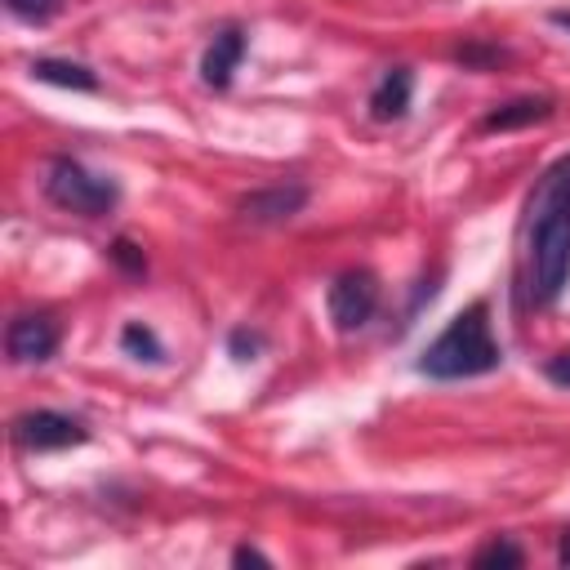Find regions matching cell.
Listing matches in <instances>:
<instances>
[{"label":"cell","mask_w":570,"mask_h":570,"mask_svg":"<svg viewBox=\"0 0 570 570\" xmlns=\"http://www.w3.org/2000/svg\"><path fill=\"white\" fill-rule=\"evenodd\" d=\"M525 272L534 303H557L570 281V156L548 165L530 196Z\"/></svg>","instance_id":"obj_1"},{"label":"cell","mask_w":570,"mask_h":570,"mask_svg":"<svg viewBox=\"0 0 570 570\" xmlns=\"http://www.w3.org/2000/svg\"><path fill=\"white\" fill-rule=\"evenodd\" d=\"M120 347H125V356H134V361H165V343H160L156 330L142 325V321H129V325L120 330Z\"/></svg>","instance_id":"obj_12"},{"label":"cell","mask_w":570,"mask_h":570,"mask_svg":"<svg viewBox=\"0 0 570 570\" xmlns=\"http://www.w3.org/2000/svg\"><path fill=\"white\" fill-rule=\"evenodd\" d=\"M503 361V347L494 343V330H490V307L485 303H472L463 307L419 356V374L436 379V383H454V379H476V374H490L499 370Z\"/></svg>","instance_id":"obj_2"},{"label":"cell","mask_w":570,"mask_h":570,"mask_svg":"<svg viewBox=\"0 0 570 570\" xmlns=\"http://www.w3.org/2000/svg\"><path fill=\"white\" fill-rule=\"evenodd\" d=\"M31 76L45 80V85H58V89H85V94L98 89V76L85 62H71V58H36Z\"/></svg>","instance_id":"obj_11"},{"label":"cell","mask_w":570,"mask_h":570,"mask_svg":"<svg viewBox=\"0 0 570 570\" xmlns=\"http://www.w3.org/2000/svg\"><path fill=\"white\" fill-rule=\"evenodd\" d=\"M525 557H521V548L512 543V539H490L485 548H476V557H472V566H521Z\"/></svg>","instance_id":"obj_13"},{"label":"cell","mask_w":570,"mask_h":570,"mask_svg":"<svg viewBox=\"0 0 570 570\" xmlns=\"http://www.w3.org/2000/svg\"><path fill=\"white\" fill-rule=\"evenodd\" d=\"M45 196H49L58 209H67V214L102 218V214L116 209L120 187H116V178L94 174V169H85V165L71 160V156H58V160H49V169H45Z\"/></svg>","instance_id":"obj_3"},{"label":"cell","mask_w":570,"mask_h":570,"mask_svg":"<svg viewBox=\"0 0 570 570\" xmlns=\"http://www.w3.org/2000/svg\"><path fill=\"white\" fill-rule=\"evenodd\" d=\"M258 347H263V334L258 330H232V338H227V352L236 356V361H254L258 356Z\"/></svg>","instance_id":"obj_15"},{"label":"cell","mask_w":570,"mask_h":570,"mask_svg":"<svg viewBox=\"0 0 570 570\" xmlns=\"http://www.w3.org/2000/svg\"><path fill=\"white\" fill-rule=\"evenodd\" d=\"M107 254H111V263H116V267H125L129 276H142V267H147V258H142V249H138L134 240H125V236H120V240H116V245H111Z\"/></svg>","instance_id":"obj_14"},{"label":"cell","mask_w":570,"mask_h":570,"mask_svg":"<svg viewBox=\"0 0 570 570\" xmlns=\"http://www.w3.org/2000/svg\"><path fill=\"white\" fill-rule=\"evenodd\" d=\"M232 561H236V566H267V557H263L258 548H236Z\"/></svg>","instance_id":"obj_18"},{"label":"cell","mask_w":570,"mask_h":570,"mask_svg":"<svg viewBox=\"0 0 570 570\" xmlns=\"http://www.w3.org/2000/svg\"><path fill=\"white\" fill-rule=\"evenodd\" d=\"M325 307H330V321H334L338 334H352V330L370 325V316L379 307V281H374V272H365V267L338 272L330 281V289H325Z\"/></svg>","instance_id":"obj_4"},{"label":"cell","mask_w":570,"mask_h":570,"mask_svg":"<svg viewBox=\"0 0 570 570\" xmlns=\"http://www.w3.org/2000/svg\"><path fill=\"white\" fill-rule=\"evenodd\" d=\"M552 116V98L543 94H525V98H512V102H499L481 116V134H508V129H525L534 120H548Z\"/></svg>","instance_id":"obj_9"},{"label":"cell","mask_w":570,"mask_h":570,"mask_svg":"<svg viewBox=\"0 0 570 570\" xmlns=\"http://www.w3.org/2000/svg\"><path fill=\"white\" fill-rule=\"evenodd\" d=\"M9 432H13V445L27 454H49V450H67V445L89 441V428L62 410H27L13 419Z\"/></svg>","instance_id":"obj_5"},{"label":"cell","mask_w":570,"mask_h":570,"mask_svg":"<svg viewBox=\"0 0 570 570\" xmlns=\"http://www.w3.org/2000/svg\"><path fill=\"white\" fill-rule=\"evenodd\" d=\"M240 58H245V31H240V27H223V31L209 40L205 58H200V80H205L209 89H227L232 76H236V67H240Z\"/></svg>","instance_id":"obj_8"},{"label":"cell","mask_w":570,"mask_h":570,"mask_svg":"<svg viewBox=\"0 0 570 570\" xmlns=\"http://www.w3.org/2000/svg\"><path fill=\"white\" fill-rule=\"evenodd\" d=\"M410 94H414V76H410V67H387L383 76H379V85H374V94H370V116L374 120H401L405 111H410Z\"/></svg>","instance_id":"obj_10"},{"label":"cell","mask_w":570,"mask_h":570,"mask_svg":"<svg viewBox=\"0 0 570 570\" xmlns=\"http://www.w3.org/2000/svg\"><path fill=\"white\" fill-rule=\"evenodd\" d=\"M543 374H548V383H557V387H570V347H566V352H557V356H548Z\"/></svg>","instance_id":"obj_17"},{"label":"cell","mask_w":570,"mask_h":570,"mask_svg":"<svg viewBox=\"0 0 570 570\" xmlns=\"http://www.w3.org/2000/svg\"><path fill=\"white\" fill-rule=\"evenodd\" d=\"M552 22H557V27H570V13L561 9V13H552Z\"/></svg>","instance_id":"obj_20"},{"label":"cell","mask_w":570,"mask_h":570,"mask_svg":"<svg viewBox=\"0 0 570 570\" xmlns=\"http://www.w3.org/2000/svg\"><path fill=\"white\" fill-rule=\"evenodd\" d=\"M303 205H307V187H303V183H272V187L245 191V196L236 200L240 218H249V223H285V218H294Z\"/></svg>","instance_id":"obj_7"},{"label":"cell","mask_w":570,"mask_h":570,"mask_svg":"<svg viewBox=\"0 0 570 570\" xmlns=\"http://www.w3.org/2000/svg\"><path fill=\"white\" fill-rule=\"evenodd\" d=\"M557 557H561V566H570V525H566V534H561V548H557Z\"/></svg>","instance_id":"obj_19"},{"label":"cell","mask_w":570,"mask_h":570,"mask_svg":"<svg viewBox=\"0 0 570 570\" xmlns=\"http://www.w3.org/2000/svg\"><path fill=\"white\" fill-rule=\"evenodd\" d=\"M58 321L49 312H22L9 321L4 330V347H9V361L13 365H40L58 352Z\"/></svg>","instance_id":"obj_6"},{"label":"cell","mask_w":570,"mask_h":570,"mask_svg":"<svg viewBox=\"0 0 570 570\" xmlns=\"http://www.w3.org/2000/svg\"><path fill=\"white\" fill-rule=\"evenodd\" d=\"M4 4H9V13L22 18V22H45V18L58 9V0H4Z\"/></svg>","instance_id":"obj_16"}]
</instances>
